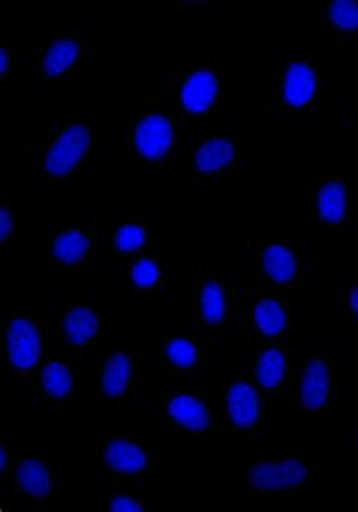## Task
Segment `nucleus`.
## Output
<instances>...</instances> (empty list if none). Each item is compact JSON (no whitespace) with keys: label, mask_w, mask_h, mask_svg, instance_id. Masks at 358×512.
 I'll list each match as a JSON object with an SVG mask.
<instances>
[{"label":"nucleus","mask_w":358,"mask_h":512,"mask_svg":"<svg viewBox=\"0 0 358 512\" xmlns=\"http://www.w3.org/2000/svg\"><path fill=\"white\" fill-rule=\"evenodd\" d=\"M189 130L167 97H147L121 123L120 165L123 170H170Z\"/></svg>","instance_id":"nucleus-1"},{"label":"nucleus","mask_w":358,"mask_h":512,"mask_svg":"<svg viewBox=\"0 0 358 512\" xmlns=\"http://www.w3.org/2000/svg\"><path fill=\"white\" fill-rule=\"evenodd\" d=\"M319 91L315 53L295 49L278 53L266 79V120L291 123L310 117L315 114Z\"/></svg>","instance_id":"nucleus-2"},{"label":"nucleus","mask_w":358,"mask_h":512,"mask_svg":"<svg viewBox=\"0 0 358 512\" xmlns=\"http://www.w3.org/2000/svg\"><path fill=\"white\" fill-rule=\"evenodd\" d=\"M99 150V126L93 120L50 121L32 153L35 170L64 192L78 174L90 170Z\"/></svg>","instance_id":"nucleus-3"},{"label":"nucleus","mask_w":358,"mask_h":512,"mask_svg":"<svg viewBox=\"0 0 358 512\" xmlns=\"http://www.w3.org/2000/svg\"><path fill=\"white\" fill-rule=\"evenodd\" d=\"M150 340H99L91 360L96 364V398L108 413L126 408L146 386Z\"/></svg>","instance_id":"nucleus-4"},{"label":"nucleus","mask_w":358,"mask_h":512,"mask_svg":"<svg viewBox=\"0 0 358 512\" xmlns=\"http://www.w3.org/2000/svg\"><path fill=\"white\" fill-rule=\"evenodd\" d=\"M99 32L94 25H71L49 32L38 49L29 52V68L49 85L53 96L64 97L73 81L97 55Z\"/></svg>","instance_id":"nucleus-5"},{"label":"nucleus","mask_w":358,"mask_h":512,"mask_svg":"<svg viewBox=\"0 0 358 512\" xmlns=\"http://www.w3.org/2000/svg\"><path fill=\"white\" fill-rule=\"evenodd\" d=\"M49 352L47 316L10 313L0 318V383L4 389L31 386Z\"/></svg>","instance_id":"nucleus-6"},{"label":"nucleus","mask_w":358,"mask_h":512,"mask_svg":"<svg viewBox=\"0 0 358 512\" xmlns=\"http://www.w3.org/2000/svg\"><path fill=\"white\" fill-rule=\"evenodd\" d=\"M313 224L318 244L358 235V173L318 168L313 177Z\"/></svg>","instance_id":"nucleus-7"},{"label":"nucleus","mask_w":358,"mask_h":512,"mask_svg":"<svg viewBox=\"0 0 358 512\" xmlns=\"http://www.w3.org/2000/svg\"><path fill=\"white\" fill-rule=\"evenodd\" d=\"M315 476L313 458L245 460L241 467V491L262 508H291L300 502Z\"/></svg>","instance_id":"nucleus-8"},{"label":"nucleus","mask_w":358,"mask_h":512,"mask_svg":"<svg viewBox=\"0 0 358 512\" xmlns=\"http://www.w3.org/2000/svg\"><path fill=\"white\" fill-rule=\"evenodd\" d=\"M241 316V294L230 277L229 268L207 266L192 284V325L215 351Z\"/></svg>","instance_id":"nucleus-9"},{"label":"nucleus","mask_w":358,"mask_h":512,"mask_svg":"<svg viewBox=\"0 0 358 512\" xmlns=\"http://www.w3.org/2000/svg\"><path fill=\"white\" fill-rule=\"evenodd\" d=\"M49 318L50 352L84 363L99 343L100 312L94 292L62 298Z\"/></svg>","instance_id":"nucleus-10"},{"label":"nucleus","mask_w":358,"mask_h":512,"mask_svg":"<svg viewBox=\"0 0 358 512\" xmlns=\"http://www.w3.org/2000/svg\"><path fill=\"white\" fill-rule=\"evenodd\" d=\"M244 268L259 286L292 294L306 283L310 263L306 250L292 241H248Z\"/></svg>","instance_id":"nucleus-11"},{"label":"nucleus","mask_w":358,"mask_h":512,"mask_svg":"<svg viewBox=\"0 0 358 512\" xmlns=\"http://www.w3.org/2000/svg\"><path fill=\"white\" fill-rule=\"evenodd\" d=\"M215 399L223 434L256 437L265 431L269 401L248 374L245 363L221 380Z\"/></svg>","instance_id":"nucleus-12"},{"label":"nucleus","mask_w":358,"mask_h":512,"mask_svg":"<svg viewBox=\"0 0 358 512\" xmlns=\"http://www.w3.org/2000/svg\"><path fill=\"white\" fill-rule=\"evenodd\" d=\"M96 479L102 487L146 488L150 469V437L108 434L96 446Z\"/></svg>","instance_id":"nucleus-13"},{"label":"nucleus","mask_w":358,"mask_h":512,"mask_svg":"<svg viewBox=\"0 0 358 512\" xmlns=\"http://www.w3.org/2000/svg\"><path fill=\"white\" fill-rule=\"evenodd\" d=\"M168 100L191 132L198 123H210L220 100V73L210 58L176 71L168 81Z\"/></svg>","instance_id":"nucleus-14"},{"label":"nucleus","mask_w":358,"mask_h":512,"mask_svg":"<svg viewBox=\"0 0 358 512\" xmlns=\"http://www.w3.org/2000/svg\"><path fill=\"white\" fill-rule=\"evenodd\" d=\"M192 149V183L206 191L217 188L224 174L238 170L244 142L229 124L210 121L195 136Z\"/></svg>","instance_id":"nucleus-15"},{"label":"nucleus","mask_w":358,"mask_h":512,"mask_svg":"<svg viewBox=\"0 0 358 512\" xmlns=\"http://www.w3.org/2000/svg\"><path fill=\"white\" fill-rule=\"evenodd\" d=\"M291 402L303 413H328L340 404L336 354L309 348L295 363Z\"/></svg>","instance_id":"nucleus-16"},{"label":"nucleus","mask_w":358,"mask_h":512,"mask_svg":"<svg viewBox=\"0 0 358 512\" xmlns=\"http://www.w3.org/2000/svg\"><path fill=\"white\" fill-rule=\"evenodd\" d=\"M165 411L168 425L176 434L191 437L223 435L215 395L207 390L197 389L194 380L171 377Z\"/></svg>","instance_id":"nucleus-17"},{"label":"nucleus","mask_w":358,"mask_h":512,"mask_svg":"<svg viewBox=\"0 0 358 512\" xmlns=\"http://www.w3.org/2000/svg\"><path fill=\"white\" fill-rule=\"evenodd\" d=\"M105 229L96 219L75 218L56 224L47 235L50 266H102Z\"/></svg>","instance_id":"nucleus-18"},{"label":"nucleus","mask_w":358,"mask_h":512,"mask_svg":"<svg viewBox=\"0 0 358 512\" xmlns=\"http://www.w3.org/2000/svg\"><path fill=\"white\" fill-rule=\"evenodd\" d=\"M291 294L247 287L241 295L239 324L253 343L288 339L292 327Z\"/></svg>","instance_id":"nucleus-19"},{"label":"nucleus","mask_w":358,"mask_h":512,"mask_svg":"<svg viewBox=\"0 0 358 512\" xmlns=\"http://www.w3.org/2000/svg\"><path fill=\"white\" fill-rule=\"evenodd\" d=\"M248 374L271 402L291 392L295 361L288 339L265 340L251 345L245 360Z\"/></svg>","instance_id":"nucleus-20"},{"label":"nucleus","mask_w":358,"mask_h":512,"mask_svg":"<svg viewBox=\"0 0 358 512\" xmlns=\"http://www.w3.org/2000/svg\"><path fill=\"white\" fill-rule=\"evenodd\" d=\"M8 485L13 497L35 508L62 499L70 490L67 479L49 461L28 457L23 448Z\"/></svg>","instance_id":"nucleus-21"},{"label":"nucleus","mask_w":358,"mask_h":512,"mask_svg":"<svg viewBox=\"0 0 358 512\" xmlns=\"http://www.w3.org/2000/svg\"><path fill=\"white\" fill-rule=\"evenodd\" d=\"M75 364L64 355L49 352L29 386L40 408L62 411L73 404Z\"/></svg>","instance_id":"nucleus-22"},{"label":"nucleus","mask_w":358,"mask_h":512,"mask_svg":"<svg viewBox=\"0 0 358 512\" xmlns=\"http://www.w3.org/2000/svg\"><path fill=\"white\" fill-rule=\"evenodd\" d=\"M215 351L194 337H161L150 340V357L170 372L171 377L192 380L198 366L213 357Z\"/></svg>","instance_id":"nucleus-23"},{"label":"nucleus","mask_w":358,"mask_h":512,"mask_svg":"<svg viewBox=\"0 0 358 512\" xmlns=\"http://www.w3.org/2000/svg\"><path fill=\"white\" fill-rule=\"evenodd\" d=\"M153 241L147 219L139 216L114 218L105 229L102 266L120 268L127 260L149 250Z\"/></svg>","instance_id":"nucleus-24"},{"label":"nucleus","mask_w":358,"mask_h":512,"mask_svg":"<svg viewBox=\"0 0 358 512\" xmlns=\"http://www.w3.org/2000/svg\"><path fill=\"white\" fill-rule=\"evenodd\" d=\"M121 289L161 292L168 287V245L156 236L152 247L120 266Z\"/></svg>","instance_id":"nucleus-25"},{"label":"nucleus","mask_w":358,"mask_h":512,"mask_svg":"<svg viewBox=\"0 0 358 512\" xmlns=\"http://www.w3.org/2000/svg\"><path fill=\"white\" fill-rule=\"evenodd\" d=\"M316 20L322 35L340 49L358 43V0L316 2Z\"/></svg>","instance_id":"nucleus-26"},{"label":"nucleus","mask_w":358,"mask_h":512,"mask_svg":"<svg viewBox=\"0 0 358 512\" xmlns=\"http://www.w3.org/2000/svg\"><path fill=\"white\" fill-rule=\"evenodd\" d=\"M146 509V488L105 487L96 502L97 512H142Z\"/></svg>","instance_id":"nucleus-27"},{"label":"nucleus","mask_w":358,"mask_h":512,"mask_svg":"<svg viewBox=\"0 0 358 512\" xmlns=\"http://www.w3.org/2000/svg\"><path fill=\"white\" fill-rule=\"evenodd\" d=\"M25 210L11 195H4L0 203V242L22 244Z\"/></svg>","instance_id":"nucleus-28"},{"label":"nucleus","mask_w":358,"mask_h":512,"mask_svg":"<svg viewBox=\"0 0 358 512\" xmlns=\"http://www.w3.org/2000/svg\"><path fill=\"white\" fill-rule=\"evenodd\" d=\"M339 316L349 333L358 336V275L349 277L348 281L340 287Z\"/></svg>","instance_id":"nucleus-29"},{"label":"nucleus","mask_w":358,"mask_h":512,"mask_svg":"<svg viewBox=\"0 0 358 512\" xmlns=\"http://www.w3.org/2000/svg\"><path fill=\"white\" fill-rule=\"evenodd\" d=\"M22 448L19 446V438H2L0 443V478L4 484L10 482L14 467L20 458Z\"/></svg>","instance_id":"nucleus-30"},{"label":"nucleus","mask_w":358,"mask_h":512,"mask_svg":"<svg viewBox=\"0 0 358 512\" xmlns=\"http://www.w3.org/2000/svg\"><path fill=\"white\" fill-rule=\"evenodd\" d=\"M337 449H339V457L342 461H358V416L352 417L345 428H343L342 434L339 437V443H337Z\"/></svg>","instance_id":"nucleus-31"},{"label":"nucleus","mask_w":358,"mask_h":512,"mask_svg":"<svg viewBox=\"0 0 358 512\" xmlns=\"http://www.w3.org/2000/svg\"><path fill=\"white\" fill-rule=\"evenodd\" d=\"M20 55L22 50L14 49V47H4L0 49V79L5 84H10V81L17 78L20 68Z\"/></svg>","instance_id":"nucleus-32"},{"label":"nucleus","mask_w":358,"mask_h":512,"mask_svg":"<svg viewBox=\"0 0 358 512\" xmlns=\"http://www.w3.org/2000/svg\"><path fill=\"white\" fill-rule=\"evenodd\" d=\"M351 132H352V135L358 136V103H357V105H355V108L352 109Z\"/></svg>","instance_id":"nucleus-33"}]
</instances>
